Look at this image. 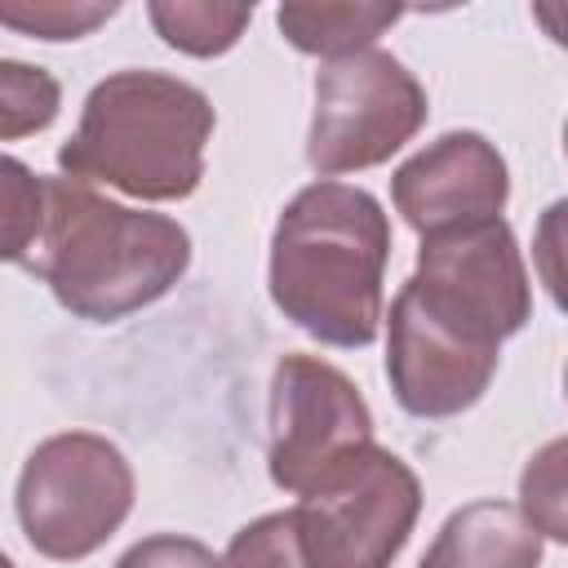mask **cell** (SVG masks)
Returning a JSON list of instances; mask_svg holds the SVG:
<instances>
[{
	"label": "cell",
	"mask_w": 568,
	"mask_h": 568,
	"mask_svg": "<svg viewBox=\"0 0 568 568\" xmlns=\"http://www.w3.org/2000/svg\"><path fill=\"white\" fill-rule=\"evenodd\" d=\"M390 217L364 186L320 178L302 186L271 231V302L306 337L364 351L386 320Z\"/></svg>",
	"instance_id": "cell-1"
},
{
	"label": "cell",
	"mask_w": 568,
	"mask_h": 568,
	"mask_svg": "<svg viewBox=\"0 0 568 568\" xmlns=\"http://www.w3.org/2000/svg\"><path fill=\"white\" fill-rule=\"evenodd\" d=\"M186 266L191 235L178 217L115 204L75 178H44V226L22 271L75 320L115 324L160 302Z\"/></svg>",
	"instance_id": "cell-2"
},
{
	"label": "cell",
	"mask_w": 568,
	"mask_h": 568,
	"mask_svg": "<svg viewBox=\"0 0 568 568\" xmlns=\"http://www.w3.org/2000/svg\"><path fill=\"white\" fill-rule=\"evenodd\" d=\"M213 124V102L191 80L124 67L89 89L75 133L58 146V169L89 186L173 204L195 195Z\"/></svg>",
	"instance_id": "cell-3"
},
{
	"label": "cell",
	"mask_w": 568,
	"mask_h": 568,
	"mask_svg": "<svg viewBox=\"0 0 568 568\" xmlns=\"http://www.w3.org/2000/svg\"><path fill=\"white\" fill-rule=\"evenodd\" d=\"M133 466L106 435L62 430L40 439L18 475L13 510L36 555L75 564L102 550L133 510Z\"/></svg>",
	"instance_id": "cell-4"
},
{
	"label": "cell",
	"mask_w": 568,
	"mask_h": 568,
	"mask_svg": "<svg viewBox=\"0 0 568 568\" xmlns=\"http://www.w3.org/2000/svg\"><path fill=\"white\" fill-rule=\"evenodd\" d=\"M430 115L422 80L386 49H364L315 71L306 164L320 178L386 164Z\"/></svg>",
	"instance_id": "cell-5"
},
{
	"label": "cell",
	"mask_w": 568,
	"mask_h": 568,
	"mask_svg": "<svg viewBox=\"0 0 568 568\" xmlns=\"http://www.w3.org/2000/svg\"><path fill=\"white\" fill-rule=\"evenodd\" d=\"M297 537L311 568H390L422 515V479L413 466L368 444L315 493L297 497Z\"/></svg>",
	"instance_id": "cell-6"
},
{
	"label": "cell",
	"mask_w": 568,
	"mask_h": 568,
	"mask_svg": "<svg viewBox=\"0 0 568 568\" xmlns=\"http://www.w3.org/2000/svg\"><path fill=\"white\" fill-rule=\"evenodd\" d=\"M373 444V408L359 386L320 355H280L271 373V484L306 497Z\"/></svg>",
	"instance_id": "cell-7"
},
{
	"label": "cell",
	"mask_w": 568,
	"mask_h": 568,
	"mask_svg": "<svg viewBox=\"0 0 568 568\" xmlns=\"http://www.w3.org/2000/svg\"><path fill=\"white\" fill-rule=\"evenodd\" d=\"M404 284L426 311L497 346L532 320L528 266L506 217L426 235L417 248V271Z\"/></svg>",
	"instance_id": "cell-8"
},
{
	"label": "cell",
	"mask_w": 568,
	"mask_h": 568,
	"mask_svg": "<svg viewBox=\"0 0 568 568\" xmlns=\"http://www.w3.org/2000/svg\"><path fill=\"white\" fill-rule=\"evenodd\" d=\"M497 342L439 320L399 284L386 315V382L408 417L439 422L475 408L497 377Z\"/></svg>",
	"instance_id": "cell-9"
},
{
	"label": "cell",
	"mask_w": 568,
	"mask_h": 568,
	"mask_svg": "<svg viewBox=\"0 0 568 568\" xmlns=\"http://www.w3.org/2000/svg\"><path fill=\"white\" fill-rule=\"evenodd\" d=\"M390 200L404 226L426 240L448 226L501 217L510 200V169L484 133L453 129L390 173Z\"/></svg>",
	"instance_id": "cell-10"
},
{
	"label": "cell",
	"mask_w": 568,
	"mask_h": 568,
	"mask_svg": "<svg viewBox=\"0 0 568 568\" xmlns=\"http://www.w3.org/2000/svg\"><path fill=\"white\" fill-rule=\"evenodd\" d=\"M541 541L519 506L479 497L444 519L417 568H541Z\"/></svg>",
	"instance_id": "cell-11"
},
{
	"label": "cell",
	"mask_w": 568,
	"mask_h": 568,
	"mask_svg": "<svg viewBox=\"0 0 568 568\" xmlns=\"http://www.w3.org/2000/svg\"><path fill=\"white\" fill-rule=\"evenodd\" d=\"M404 18L399 4H280L275 27L280 36L311 58H351L373 49V40Z\"/></svg>",
	"instance_id": "cell-12"
},
{
	"label": "cell",
	"mask_w": 568,
	"mask_h": 568,
	"mask_svg": "<svg viewBox=\"0 0 568 568\" xmlns=\"http://www.w3.org/2000/svg\"><path fill=\"white\" fill-rule=\"evenodd\" d=\"M146 18L155 36L186 58H222L240 44L253 22V4H213V0H151Z\"/></svg>",
	"instance_id": "cell-13"
},
{
	"label": "cell",
	"mask_w": 568,
	"mask_h": 568,
	"mask_svg": "<svg viewBox=\"0 0 568 568\" xmlns=\"http://www.w3.org/2000/svg\"><path fill=\"white\" fill-rule=\"evenodd\" d=\"M519 510L541 537L568 546V435L541 444L524 462V470H519Z\"/></svg>",
	"instance_id": "cell-14"
},
{
	"label": "cell",
	"mask_w": 568,
	"mask_h": 568,
	"mask_svg": "<svg viewBox=\"0 0 568 568\" xmlns=\"http://www.w3.org/2000/svg\"><path fill=\"white\" fill-rule=\"evenodd\" d=\"M62 89L44 67H27L18 58L0 62V138L18 142L58 120Z\"/></svg>",
	"instance_id": "cell-15"
},
{
	"label": "cell",
	"mask_w": 568,
	"mask_h": 568,
	"mask_svg": "<svg viewBox=\"0 0 568 568\" xmlns=\"http://www.w3.org/2000/svg\"><path fill=\"white\" fill-rule=\"evenodd\" d=\"M222 568H311L302 537H297V515L288 510H271L257 515L253 524H244L226 550H222Z\"/></svg>",
	"instance_id": "cell-16"
},
{
	"label": "cell",
	"mask_w": 568,
	"mask_h": 568,
	"mask_svg": "<svg viewBox=\"0 0 568 568\" xmlns=\"http://www.w3.org/2000/svg\"><path fill=\"white\" fill-rule=\"evenodd\" d=\"M120 4L106 0V4H84V0H31V4H0V22L22 31V36H36V40H80L89 36L93 27H102L106 18H115Z\"/></svg>",
	"instance_id": "cell-17"
},
{
	"label": "cell",
	"mask_w": 568,
	"mask_h": 568,
	"mask_svg": "<svg viewBox=\"0 0 568 568\" xmlns=\"http://www.w3.org/2000/svg\"><path fill=\"white\" fill-rule=\"evenodd\" d=\"M44 226V178L18 155H4V257L22 266Z\"/></svg>",
	"instance_id": "cell-18"
},
{
	"label": "cell",
	"mask_w": 568,
	"mask_h": 568,
	"mask_svg": "<svg viewBox=\"0 0 568 568\" xmlns=\"http://www.w3.org/2000/svg\"><path fill=\"white\" fill-rule=\"evenodd\" d=\"M532 266L550 302L568 315V195L541 209L532 231Z\"/></svg>",
	"instance_id": "cell-19"
},
{
	"label": "cell",
	"mask_w": 568,
	"mask_h": 568,
	"mask_svg": "<svg viewBox=\"0 0 568 568\" xmlns=\"http://www.w3.org/2000/svg\"><path fill=\"white\" fill-rule=\"evenodd\" d=\"M115 568H222V555H213L204 541L182 537V532H155L133 541Z\"/></svg>",
	"instance_id": "cell-20"
},
{
	"label": "cell",
	"mask_w": 568,
	"mask_h": 568,
	"mask_svg": "<svg viewBox=\"0 0 568 568\" xmlns=\"http://www.w3.org/2000/svg\"><path fill=\"white\" fill-rule=\"evenodd\" d=\"M532 18L559 49H568V4H532Z\"/></svg>",
	"instance_id": "cell-21"
},
{
	"label": "cell",
	"mask_w": 568,
	"mask_h": 568,
	"mask_svg": "<svg viewBox=\"0 0 568 568\" xmlns=\"http://www.w3.org/2000/svg\"><path fill=\"white\" fill-rule=\"evenodd\" d=\"M564 155H568V120H564Z\"/></svg>",
	"instance_id": "cell-22"
},
{
	"label": "cell",
	"mask_w": 568,
	"mask_h": 568,
	"mask_svg": "<svg viewBox=\"0 0 568 568\" xmlns=\"http://www.w3.org/2000/svg\"><path fill=\"white\" fill-rule=\"evenodd\" d=\"M564 395H568V364H564Z\"/></svg>",
	"instance_id": "cell-23"
}]
</instances>
